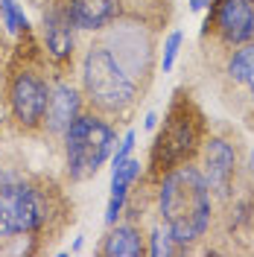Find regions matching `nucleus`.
Here are the masks:
<instances>
[{
    "instance_id": "1",
    "label": "nucleus",
    "mask_w": 254,
    "mask_h": 257,
    "mask_svg": "<svg viewBox=\"0 0 254 257\" xmlns=\"http://www.w3.org/2000/svg\"><path fill=\"white\" fill-rule=\"evenodd\" d=\"M70 219L64 193L38 176H21L0 170V240H56Z\"/></svg>"
},
{
    "instance_id": "2",
    "label": "nucleus",
    "mask_w": 254,
    "mask_h": 257,
    "mask_svg": "<svg viewBox=\"0 0 254 257\" xmlns=\"http://www.w3.org/2000/svg\"><path fill=\"white\" fill-rule=\"evenodd\" d=\"M138 47V35L126 30H117L111 38H102L88 47L82 62V91L99 117H120L135 105V73L141 70V56L135 53Z\"/></svg>"
},
{
    "instance_id": "3",
    "label": "nucleus",
    "mask_w": 254,
    "mask_h": 257,
    "mask_svg": "<svg viewBox=\"0 0 254 257\" xmlns=\"http://www.w3.org/2000/svg\"><path fill=\"white\" fill-rule=\"evenodd\" d=\"M161 219L175 242H193L210 222V187L196 167H175L161 181Z\"/></svg>"
},
{
    "instance_id": "4",
    "label": "nucleus",
    "mask_w": 254,
    "mask_h": 257,
    "mask_svg": "<svg viewBox=\"0 0 254 257\" xmlns=\"http://www.w3.org/2000/svg\"><path fill=\"white\" fill-rule=\"evenodd\" d=\"M199 141H202V114L184 94H175L173 105L167 111V120L152 146V158H149L152 178H161L170 170L181 167L196 152Z\"/></svg>"
},
{
    "instance_id": "5",
    "label": "nucleus",
    "mask_w": 254,
    "mask_h": 257,
    "mask_svg": "<svg viewBox=\"0 0 254 257\" xmlns=\"http://www.w3.org/2000/svg\"><path fill=\"white\" fill-rule=\"evenodd\" d=\"M114 146V128L99 114H79L64 132L67 176L70 181H85L96 176Z\"/></svg>"
},
{
    "instance_id": "6",
    "label": "nucleus",
    "mask_w": 254,
    "mask_h": 257,
    "mask_svg": "<svg viewBox=\"0 0 254 257\" xmlns=\"http://www.w3.org/2000/svg\"><path fill=\"white\" fill-rule=\"evenodd\" d=\"M50 88L47 76H44V67L32 59H24V64L12 67V76H9V111L12 120L24 132H35V128L44 126L47 120V105H50Z\"/></svg>"
},
{
    "instance_id": "7",
    "label": "nucleus",
    "mask_w": 254,
    "mask_h": 257,
    "mask_svg": "<svg viewBox=\"0 0 254 257\" xmlns=\"http://www.w3.org/2000/svg\"><path fill=\"white\" fill-rule=\"evenodd\" d=\"M44 38H47V53L56 64H67L73 59V21L62 3H50L44 12Z\"/></svg>"
},
{
    "instance_id": "8",
    "label": "nucleus",
    "mask_w": 254,
    "mask_h": 257,
    "mask_svg": "<svg viewBox=\"0 0 254 257\" xmlns=\"http://www.w3.org/2000/svg\"><path fill=\"white\" fill-rule=\"evenodd\" d=\"M234 170H237V155L234 149L213 138L205 144V181L210 190H216L219 196H228L231 193V181H234Z\"/></svg>"
},
{
    "instance_id": "9",
    "label": "nucleus",
    "mask_w": 254,
    "mask_h": 257,
    "mask_svg": "<svg viewBox=\"0 0 254 257\" xmlns=\"http://www.w3.org/2000/svg\"><path fill=\"white\" fill-rule=\"evenodd\" d=\"M216 27L225 35V41L242 44L254 35V6L251 0H222L216 12Z\"/></svg>"
},
{
    "instance_id": "10",
    "label": "nucleus",
    "mask_w": 254,
    "mask_h": 257,
    "mask_svg": "<svg viewBox=\"0 0 254 257\" xmlns=\"http://www.w3.org/2000/svg\"><path fill=\"white\" fill-rule=\"evenodd\" d=\"M79 117V94L70 85H56L50 94V105H47V120L44 126L50 132H67V126Z\"/></svg>"
},
{
    "instance_id": "11",
    "label": "nucleus",
    "mask_w": 254,
    "mask_h": 257,
    "mask_svg": "<svg viewBox=\"0 0 254 257\" xmlns=\"http://www.w3.org/2000/svg\"><path fill=\"white\" fill-rule=\"evenodd\" d=\"M138 173H141V164H138V161H132V158H126L123 164H117V167H114L111 202H108V216H105V222H108V225L117 222V216H120V210H123V202H126V196H129V187L135 184Z\"/></svg>"
},
{
    "instance_id": "12",
    "label": "nucleus",
    "mask_w": 254,
    "mask_h": 257,
    "mask_svg": "<svg viewBox=\"0 0 254 257\" xmlns=\"http://www.w3.org/2000/svg\"><path fill=\"white\" fill-rule=\"evenodd\" d=\"M99 251L105 257H141L143 237L135 225H117L111 234H105V242Z\"/></svg>"
},
{
    "instance_id": "13",
    "label": "nucleus",
    "mask_w": 254,
    "mask_h": 257,
    "mask_svg": "<svg viewBox=\"0 0 254 257\" xmlns=\"http://www.w3.org/2000/svg\"><path fill=\"white\" fill-rule=\"evenodd\" d=\"M228 76L237 82V85H242V88L254 96V44L251 47L237 50V53L231 56V62H228Z\"/></svg>"
},
{
    "instance_id": "14",
    "label": "nucleus",
    "mask_w": 254,
    "mask_h": 257,
    "mask_svg": "<svg viewBox=\"0 0 254 257\" xmlns=\"http://www.w3.org/2000/svg\"><path fill=\"white\" fill-rule=\"evenodd\" d=\"M0 15L6 21V27L12 32H21L27 30V21H24V12L15 6V0H0Z\"/></svg>"
},
{
    "instance_id": "15",
    "label": "nucleus",
    "mask_w": 254,
    "mask_h": 257,
    "mask_svg": "<svg viewBox=\"0 0 254 257\" xmlns=\"http://www.w3.org/2000/svg\"><path fill=\"white\" fill-rule=\"evenodd\" d=\"M178 44H181V32H173V35H170V41H167V47H164V70H170V67H173V59H175Z\"/></svg>"
},
{
    "instance_id": "16",
    "label": "nucleus",
    "mask_w": 254,
    "mask_h": 257,
    "mask_svg": "<svg viewBox=\"0 0 254 257\" xmlns=\"http://www.w3.org/2000/svg\"><path fill=\"white\" fill-rule=\"evenodd\" d=\"M152 254L155 257H161V254H170V251H173V245H170V240H173V237H170V234H167V237H164V234H155V237H152Z\"/></svg>"
},
{
    "instance_id": "17",
    "label": "nucleus",
    "mask_w": 254,
    "mask_h": 257,
    "mask_svg": "<svg viewBox=\"0 0 254 257\" xmlns=\"http://www.w3.org/2000/svg\"><path fill=\"white\" fill-rule=\"evenodd\" d=\"M132 144H135V135H126V141H123V146H120V152H117V158H114V167L126 161V155L132 152Z\"/></svg>"
},
{
    "instance_id": "18",
    "label": "nucleus",
    "mask_w": 254,
    "mask_h": 257,
    "mask_svg": "<svg viewBox=\"0 0 254 257\" xmlns=\"http://www.w3.org/2000/svg\"><path fill=\"white\" fill-rule=\"evenodd\" d=\"M207 3H210V0H190V9H196V12H199V9H205Z\"/></svg>"
},
{
    "instance_id": "19",
    "label": "nucleus",
    "mask_w": 254,
    "mask_h": 257,
    "mask_svg": "<svg viewBox=\"0 0 254 257\" xmlns=\"http://www.w3.org/2000/svg\"><path fill=\"white\" fill-rule=\"evenodd\" d=\"M251 173H254V158H251Z\"/></svg>"
},
{
    "instance_id": "20",
    "label": "nucleus",
    "mask_w": 254,
    "mask_h": 257,
    "mask_svg": "<svg viewBox=\"0 0 254 257\" xmlns=\"http://www.w3.org/2000/svg\"><path fill=\"white\" fill-rule=\"evenodd\" d=\"M251 3H254V0H251Z\"/></svg>"
}]
</instances>
